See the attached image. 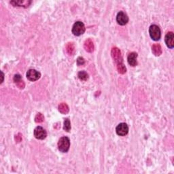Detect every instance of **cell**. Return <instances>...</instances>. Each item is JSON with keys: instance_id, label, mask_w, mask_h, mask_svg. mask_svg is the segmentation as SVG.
Instances as JSON below:
<instances>
[{"instance_id": "1", "label": "cell", "mask_w": 174, "mask_h": 174, "mask_svg": "<svg viewBox=\"0 0 174 174\" xmlns=\"http://www.w3.org/2000/svg\"><path fill=\"white\" fill-rule=\"evenodd\" d=\"M70 147V140L67 137H63L58 142V148L61 153H67Z\"/></svg>"}, {"instance_id": "2", "label": "cell", "mask_w": 174, "mask_h": 174, "mask_svg": "<svg viewBox=\"0 0 174 174\" xmlns=\"http://www.w3.org/2000/svg\"><path fill=\"white\" fill-rule=\"evenodd\" d=\"M86 28L84 23L81 21H77L72 27V33L74 36H80L85 32Z\"/></svg>"}, {"instance_id": "3", "label": "cell", "mask_w": 174, "mask_h": 174, "mask_svg": "<svg viewBox=\"0 0 174 174\" xmlns=\"http://www.w3.org/2000/svg\"><path fill=\"white\" fill-rule=\"evenodd\" d=\"M149 34L151 38L155 41L159 40L160 36H161V32H160V28L156 25H153L150 27Z\"/></svg>"}, {"instance_id": "4", "label": "cell", "mask_w": 174, "mask_h": 174, "mask_svg": "<svg viewBox=\"0 0 174 174\" xmlns=\"http://www.w3.org/2000/svg\"><path fill=\"white\" fill-rule=\"evenodd\" d=\"M112 57L114 59V60L115 61L116 64H120V63H122V54H121L120 50L118 49V48L114 47L112 49Z\"/></svg>"}, {"instance_id": "5", "label": "cell", "mask_w": 174, "mask_h": 174, "mask_svg": "<svg viewBox=\"0 0 174 174\" xmlns=\"http://www.w3.org/2000/svg\"><path fill=\"white\" fill-rule=\"evenodd\" d=\"M116 133L120 136H125L129 132V127L126 123H120L116 127Z\"/></svg>"}, {"instance_id": "6", "label": "cell", "mask_w": 174, "mask_h": 174, "mask_svg": "<svg viewBox=\"0 0 174 174\" xmlns=\"http://www.w3.org/2000/svg\"><path fill=\"white\" fill-rule=\"evenodd\" d=\"M26 76H27V78L29 80L34 82V81H36L38 80V79L40 78L41 74L39 72L36 71V69H32L28 70Z\"/></svg>"}, {"instance_id": "7", "label": "cell", "mask_w": 174, "mask_h": 174, "mask_svg": "<svg viewBox=\"0 0 174 174\" xmlns=\"http://www.w3.org/2000/svg\"><path fill=\"white\" fill-rule=\"evenodd\" d=\"M34 136L38 140H44L47 136V133L43 127H37L34 130Z\"/></svg>"}, {"instance_id": "8", "label": "cell", "mask_w": 174, "mask_h": 174, "mask_svg": "<svg viewBox=\"0 0 174 174\" xmlns=\"http://www.w3.org/2000/svg\"><path fill=\"white\" fill-rule=\"evenodd\" d=\"M116 21L120 25H125L129 22V17L125 12H120L116 16Z\"/></svg>"}, {"instance_id": "9", "label": "cell", "mask_w": 174, "mask_h": 174, "mask_svg": "<svg viewBox=\"0 0 174 174\" xmlns=\"http://www.w3.org/2000/svg\"><path fill=\"white\" fill-rule=\"evenodd\" d=\"M165 43L167 47L173 48L174 47V34L173 32H168L165 36Z\"/></svg>"}, {"instance_id": "10", "label": "cell", "mask_w": 174, "mask_h": 174, "mask_svg": "<svg viewBox=\"0 0 174 174\" xmlns=\"http://www.w3.org/2000/svg\"><path fill=\"white\" fill-rule=\"evenodd\" d=\"M137 54L136 52H131L130 53L128 56V58H127V61H128V63L130 65L134 66L137 65Z\"/></svg>"}, {"instance_id": "11", "label": "cell", "mask_w": 174, "mask_h": 174, "mask_svg": "<svg viewBox=\"0 0 174 174\" xmlns=\"http://www.w3.org/2000/svg\"><path fill=\"white\" fill-rule=\"evenodd\" d=\"M13 80H14V83L16 84V86L19 88V89H23L24 88H25V82H24L23 79H22L21 75L16 74L14 76V78H13Z\"/></svg>"}, {"instance_id": "12", "label": "cell", "mask_w": 174, "mask_h": 174, "mask_svg": "<svg viewBox=\"0 0 174 174\" xmlns=\"http://www.w3.org/2000/svg\"><path fill=\"white\" fill-rule=\"evenodd\" d=\"M84 48L86 51L89 52H92L94 50V44L91 39H88L85 41L84 44Z\"/></svg>"}, {"instance_id": "13", "label": "cell", "mask_w": 174, "mask_h": 174, "mask_svg": "<svg viewBox=\"0 0 174 174\" xmlns=\"http://www.w3.org/2000/svg\"><path fill=\"white\" fill-rule=\"evenodd\" d=\"M32 1H12L10 4H12L14 6H19V7H28L30 5Z\"/></svg>"}, {"instance_id": "14", "label": "cell", "mask_w": 174, "mask_h": 174, "mask_svg": "<svg viewBox=\"0 0 174 174\" xmlns=\"http://www.w3.org/2000/svg\"><path fill=\"white\" fill-rule=\"evenodd\" d=\"M152 50H153V54L155 56H160L162 54V48L161 46L158 44H155L152 47Z\"/></svg>"}, {"instance_id": "15", "label": "cell", "mask_w": 174, "mask_h": 174, "mask_svg": "<svg viewBox=\"0 0 174 174\" xmlns=\"http://www.w3.org/2000/svg\"><path fill=\"white\" fill-rule=\"evenodd\" d=\"M66 51H67V54L70 55H74V53H75V50H76V49H75V46L73 43H67V45H66Z\"/></svg>"}, {"instance_id": "16", "label": "cell", "mask_w": 174, "mask_h": 174, "mask_svg": "<svg viewBox=\"0 0 174 174\" xmlns=\"http://www.w3.org/2000/svg\"><path fill=\"white\" fill-rule=\"evenodd\" d=\"M69 107L68 105L65 103H61L60 105H59V111L61 112V114H66L69 112Z\"/></svg>"}, {"instance_id": "17", "label": "cell", "mask_w": 174, "mask_h": 174, "mask_svg": "<svg viewBox=\"0 0 174 174\" xmlns=\"http://www.w3.org/2000/svg\"><path fill=\"white\" fill-rule=\"evenodd\" d=\"M78 76L80 80H87L88 78H89V75L87 73V72H84V71H81L78 73Z\"/></svg>"}, {"instance_id": "18", "label": "cell", "mask_w": 174, "mask_h": 174, "mask_svg": "<svg viewBox=\"0 0 174 174\" xmlns=\"http://www.w3.org/2000/svg\"><path fill=\"white\" fill-rule=\"evenodd\" d=\"M63 129L65 131L69 132L71 129V124H70V121L68 118H66L64 121V126H63Z\"/></svg>"}, {"instance_id": "19", "label": "cell", "mask_w": 174, "mask_h": 174, "mask_svg": "<svg viewBox=\"0 0 174 174\" xmlns=\"http://www.w3.org/2000/svg\"><path fill=\"white\" fill-rule=\"evenodd\" d=\"M117 69L118 72H119L120 74H125V72H126V67H125V65L122 63H120V64H117Z\"/></svg>"}, {"instance_id": "20", "label": "cell", "mask_w": 174, "mask_h": 174, "mask_svg": "<svg viewBox=\"0 0 174 174\" xmlns=\"http://www.w3.org/2000/svg\"><path fill=\"white\" fill-rule=\"evenodd\" d=\"M44 120V117L43 114H42L41 113H38L36 116V118H35V121L37 123H40L42 122Z\"/></svg>"}, {"instance_id": "21", "label": "cell", "mask_w": 174, "mask_h": 174, "mask_svg": "<svg viewBox=\"0 0 174 174\" xmlns=\"http://www.w3.org/2000/svg\"><path fill=\"white\" fill-rule=\"evenodd\" d=\"M84 63H85V61L82 57H78V59H77V63H78V65L79 66L83 65L84 64Z\"/></svg>"}, {"instance_id": "22", "label": "cell", "mask_w": 174, "mask_h": 174, "mask_svg": "<svg viewBox=\"0 0 174 174\" xmlns=\"http://www.w3.org/2000/svg\"><path fill=\"white\" fill-rule=\"evenodd\" d=\"M21 134L19 133V135H16V137H15V140H16V141L17 142H20L22 140V137H21Z\"/></svg>"}, {"instance_id": "23", "label": "cell", "mask_w": 174, "mask_h": 174, "mask_svg": "<svg viewBox=\"0 0 174 174\" xmlns=\"http://www.w3.org/2000/svg\"><path fill=\"white\" fill-rule=\"evenodd\" d=\"M4 74L3 72H1V83L3 82V81H4Z\"/></svg>"}]
</instances>
